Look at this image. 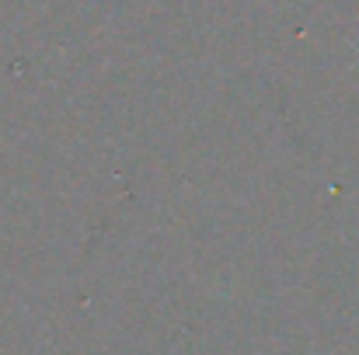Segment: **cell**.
<instances>
[{
	"label": "cell",
	"mask_w": 359,
	"mask_h": 355,
	"mask_svg": "<svg viewBox=\"0 0 359 355\" xmlns=\"http://www.w3.org/2000/svg\"><path fill=\"white\" fill-rule=\"evenodd\" d=\"M356 53H359V49H356Z\"/></svg>",
	"instance_id": "1"
}]
</instances>
